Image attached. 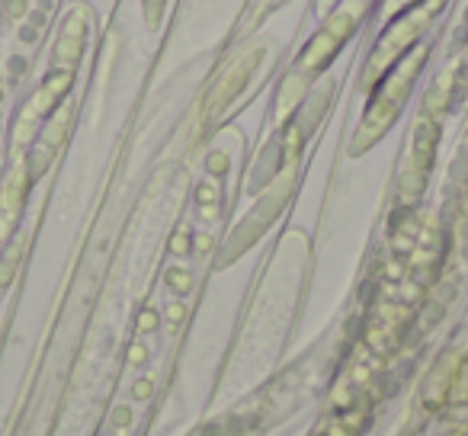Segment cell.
Here are the masks:
<instances>
[{
	"instance_id": "cell-5",
	"label": "cell",
	"mask_w": 468,
	"mask_h": 436,
	"mask_svg": "<svg viewBox=\"0 0 468 436\" xmlns=\"http://www.w3.org/2000/svg\"><path fill=\"white\" fill-rule=\"evenodd\" d=\"M132 423H135V410L128 408V404H119V408L113 410V417H109V427L113 430H125V433H132Z\"/></svg>"
},
{
	"instance_id": "cell-8",
	"label": "cell",
	"mask_w": 468,
	"mask_h": 436,
	"mask_svg": "<svg viewBox=\"0 0 468 436\" xmlns=\"http://www.w3.org/2000/svg\"><path fill=\"white\" fill-rule=\"evenodd\" d=\"M154 327H157V311H154V308H145V311L138 314V333H151Z\"/></svg>"
},
{
	"instance_id": "cell-1",
	"label": "cell",
	"mask_w": 468,
	"mask_h": 436,
	"mask_svg": "<svg viewBox=\"0 0 468 436\" xmlns=\"http://www.w3.org/2000/svg\"><path fill=\"white\" fill-rule=\"evenodd\" d=\"M375 4L378 0H343V4H337L324 19H321V26L305 38V45L295 51L288 71L282 74L276 113L292 109V103L305 93L308 83H311L321 71L331 68V61L350 45V38L359 32V26L369 19V13Z\"/></svg>"
},
{
	"instance_id": "cell-3",
	"label": "cell",
	"mask_w": 468,
	"mask_h": 436,
	"mask_svg": "<svg viewBox=\"0 0 468 436\" xmlns=\"http://www.w3.org/2000/svg\"><path fill=\"white\" fill-rule=\"evenodd\" d=\"M468 100V0L459 4V16L449 26L446 36V68L436 74L430 96L423 103V115L462 106Z\"/></svg>"
},
{
	"instance_id": "cell-11",
	"label": "cell",
	"mask_w": 468,
	"mask_h": 436,
	"mask_svg": "<svg viewBox=\"0 0 468 436\" xmlns=\"http://www.w3.org/2000/svg\"><path fill=\"white\" fill-rule=\"evenodd\" d=\"M106 436H132V433H125V430H113V427H109V430H106Z\"/></svg>"
},
{
	"instance_id": "cell-10",
	"label": "cell",
	"mask_w": 468,
	"mask_h": 436,
	"mask_svg": "<svg viewBox=\"0 0 468 436\" xmlns=\"http://www.w3.org/2000/svg\"><path fill=\"white\" fill-rule=\"evenodd\" d=\"M186 250H189V234L177 231V234H173V254H186Z\"/></svg>"
},
{
	"instance_id": "cell-6",
	"label": "cell",
	"mask_w": 468,
	"mask_h": 436,
	"mask_svg": "<svg viewBox=\"0 0 468 436\" xmlns=\"http://www.w3.org/2000/svg\"><path fill=\"white\" fill-rule=\"evenodd\" d=\"M167 286H170L173 292H180V295H183V292H189L192 279H189V273H186V269H177V266H173L170 273H167Z\"/></svg>"
},
{
	"instance_id": "cell-9",
	"label": "cell",
	"mask_w": 468,
	"mask_h": 436,
	"mask_svg": "<svg viewBox=\"0 0 468 436\" xmlns=\"http://www.w3.org/2000/svg\"><path fill=\"white\" fill-rule=\"evenodd\" d=\"M167 318H170V331H177V327H180V321L186 318V308L180 305V301H173V305H170V311H167Z\"/></svg>"
},
{
	"instance_id": "cell-4",
	"label": "cell",
	"mask_w": 468,
	"mask_h": 436,
	"mask_svg": "<svg viewBox=\"0 0 468 436\" xmlns=\"http://www.w3.org/2000/svg\"><path fill=\"white\" fill-rule=\"evenodd\" d=\"M132 401L135 404H145V401H151V395H154V375H141V378H135L132 382Z\"/></svg>"
},
{
	"instance_id": "cell-2",
	"label": "cell",
	"mask_w": 468,
	"mask_h": 436,
	"mask_svg": "<svg viewBox=\"0 0 468 436\" xmlns=\"http://www.w3.org/2000/svg\"><path fill=\"white\" fill-rule=\"evenodd\" d=\"M440 36V32H436ZM436 36H427L420 42H414L375 83H372V100H369V109H365L363 122H359L356 135H353V145H350V154H359L365 151L369 145H375L385 132L391 128V122L397 119V113L404 109L407 103L410 90H414L417 77H420L423 64L430 58V48H433Z\"/></svg>"
},
{
	"instance_id": "cell-7",
	"label": "cell",
	"mask_w": 468,
	"mask_h": 436,
	"mask_svg": "<svg viewBox=\"0 0 468 436\" xmlns=\"http://www.w3.org/2000/svg\"><path fill=\"white\" fill-rule=\"evenodd\" d=\"M145 363H147V346L141 343V340H135V343L128 346V365H132V369H141Z\"/></svg>"
}]
</instances>
